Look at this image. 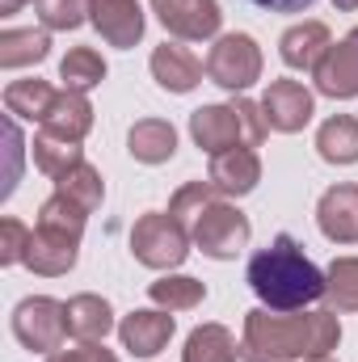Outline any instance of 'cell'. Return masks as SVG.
<instances>
[{"label": "cell", "mask_w": 358, "mask_h": 362, "mask_svg": "<svg viewBox=\"0 0 358 362\" xmlns=\"http://www.w3.org/2000/svg\"><path fill=\"white\" fill-rule=\"evenodd\" d=\"M342 341L337 312H270L253 308L245 312V337L241 358L245 362H308L329 358Z\"/></svg>", "instance_id": "obj_1"}, {"label": "cell", "mask_w": 358, "mask_h": 362, "mask_svg": "<svg viewBox=\"0 0 358 362\" xmlns=\"http://www.w3.org/2000/svg\"><path fill=\"white\" fill-rule=\"evenodd\" d=\"M245 278L270 312H304L308 303L325 299V274L316 270V262L304 253V245L291 232L274 236L266 249H258L249 257Z\"/></svg>", "instance_id": "obj_2"}, {"label": "cell", "mask_w": 358, "mask_h": 362, "mask_svg": "<svg viewBox=\"0 0 358 362\" xmlns=\"http://www.w3.org/2000/svg\"><path fill=\"white\" fill-rule=\"evenodd\" d=\"M266 131L270 127L262 118V101H249V97H236L228 105H198L190 114V135L211 156L228 148H258Z\"/></svg>", "instance_id": "obj_3"}, {"label": "cell", "mask_w": 358, "mask_h": 362, "mask_svg": "<svg viewBox=\"0 0 358 362\" xmlns=\"http://www.w3.org/2000/svg\"><path fill=\"white\" fill-rule=\"evenodd\" d=\"M131 253L148 270H178L190 253V232L169 211H148L131 228Z\"/></svg>", "instance_id": "obj_4"}, {"label": "cell", "mask_w": 358, "mask_h": 362, "mask_svg": "<svg viewBox=\"0 0 358 362\" xmlns=\"http://www.w3.org/2000/svg\"><path fill=\"white\" fill-rule=\"evenodd\" d=\"M207 76L228 93H245L262 81V47L249 34H219L207 55Z\"/></svg>", "instance_id": "obj_5"}, {"label": "cell", "mask_w": 358, "mask_h": 362, "mask_svg": "<svg viewBox=\"0 0 358 362\" xmlns=\"http://www.w3.org/2000/svg\"><path fill=\"white\" fill-rule=\"evenodd\" d=\"M13 337L34 354H59L68 337L64 303L51 295H30L13 308Z\"/></svg>", "instance_id": "obj_6"}, {"label": "cell", "mask_w": 358, "mask_h": 362, "mask_svg": "<svg viewBox=\"0 0 358 362\" xmlns=\"http://www.w3.org/2000/svg\"><path fill=\"white\" fill-rule=\"evenodd\" d=\"M249 236H253L249 219H245L232 202H224V198H215V202L198 215V223H194V232H190V240L198 245V253H207V257H215V262H232V257L249 245Z\"/></svg>", "instance_id": "obj_7"}, {"label": "cell", "mask_w": 358, "mask_h": 362, "mask_svg": "<svg viewBox=\"0 0 358 362\" xmlns=\"http://www.w3.org/2000/svg\"><path fill=\"white\" fill-rule=\"evenodd\" d=\"M152 13L181 42L219 38V25H224V13L215 0H152Z\"/></svg>", "instance_id": "obj_8"}, {"label": "cell", "mask_w": 358, "mask_h": 362, "mask_svg": "<svg viewBox=\"0 0 358 362\" xmlns=\"http://www.w3.org/2000/svg\"><path fill=\"white\" fill-rule=\"evenodd\" d=\"M312 114H316V97L299 81H270V89L262 93V118L270 131L295 135L312 122Z\"/></svg>", "instance_id": "obj_9"}, {"label": "cell", "mask_w": 358, "mask_h": 362, "mask_svg": "<svg viewBox=\"0 0 358 362\" xmlns=\"http://www.w3.org/2000/svg\"><path fill=\"white\" fill-rule=\"evenodd\" d=\"M89 21L97 25V34L118 47V51H131L139 38H144V8L139 0H89Z\"/></svg>", "instance_id": "obj_10"}, {"label": "cell", "mask_w": 358, "mask_h": 362, "mask_svg": "<svg viewBox=\"0 0 358 362\" xmlns=\"http://www.w3.org/2000/svg\"><path fill=\"white\" fill-rule=\"evenodd\" d=\"M312 76H316V93H325L333 101L358 97V25L342 42L329 47V55L321 59V68Z\"/></svg>", "instance_id": "obj_11"}, {"label": "cell", "mask_w": 358, "mask_h": 362, "mask_svg": "<svg viewBox=\"0 0 358 362\" xmlns=\"http://www.w3.org/2000/svg\"><path fill=\"white\" fill-rule=\"evenodd\" d=\"M173 329H178V325H173V316H169L165 308H139V312H131V316L118 320L122 350H131L135 358H152V354H161V350L169 346Z\"/></svg>", "instance_id": "obj_12"}, {"label": "cell", "mask_w": 358, "mask_h": 362, "mask_svg": "<svg viewBox=\"0 0 358 362\" xmlns=\"http://www.w3.org/2000/svg\"><path fill=\"white\" fill-rule=\"evenodd\" d=\"M316 223H321L325 240H333V245H358V185L354 181H342V185H333V189L321 194Z\"/></svg>", "instance_id": "obj_13"}, {"label": "cell", "mask_w": 358, "mask_h": 362, "mask_svg": "<svg viewBox=\"0 0 358 362\" xmlns=\"http://www.w3.org/2000/svg\"><path fill=\"white\" fill-rule=\"evenodd\" d=\"M207 181H211L224 198H245V194H253L258 181H262V160H258L253 148H228V152L211 156Z\"/></svg>", "instance_id": "obj_14"}, {"label": "cell", "mask_w": 358, "mask_h": 362, "mask_svg": "<svg viewBox=\"0 0 358 362\" xmlns=\"http://www.w3.org/2000/svg\"><path fill=\"white\" fill-rule=\"evenodd\" d=\"M329 47H333V34H329L325 21H299L278 38V55L295 72H316L321 59L329 55Z\"/></svg>", "instance_id": "obj_15"}, {"label": "cell", "mask_w": 358, "mask_h": 362, "mask_svg": "<svg viewBox=\"0 0 358 362\" xmlns=\"http://www.w3.org/2000/svg\"><path fill=\"white\" fill-rule=\"evenodd\" d=\"M202 72H207V64H198V55L185 51V47H178V42H165V47L152 51V76H156V85L165 93L198 89Z\"/></svg>", "instance_id": "obj_16"}, {"label": "cell", "mask_w": 358, "mask_h": 362, "mask_svg": "<svg viewBox=\"0 0 358 362\" xmlns=\"http://www.w3.org/2000/svg\"><path fill=\"white\" fill-rule=\"evenodd\" d=\"M42 131H47V135H59V139L81 144V139L93 131L89 97H85V93H76V89L55 93V101H51V110H47V118H42Z\"/></svg>", "instance_id": "obj_17"}, {"label": "cell", "mask_w": 358, "mask_h": 362, "mask_svg": "<svg viewBox=\"0 0 358 362\" xmlns=\"http://www.w3.org/2000/svg\"><path fill=\"white\" fill-rule=\"evenodd\" d=\"M127 152L139 165H165V160H173V152H178L173 122H165V118H139L127 131Z\"/></svg>", "instance_id": "obj_18"}, {"label": "cell", "mask_w": 358, "mask_h": 362, "mask_svg": "<svg viewBox=\"0 0 358 362\" xmlns=\"http://www.w3.org/2000/svg\"><path fill=\"white\" fill-rule=\"evenodd\" d=\"M64 320H68V337L76 341H101L114 329V308L101 295H72L64 303Z\"/></svg>", "instance_id": "obj_19"}, {"label": "cell", "mask_w": 358, "mask_h": 362, "mask_svg": "<svg viewBox=\"0 0 358 362\" xmlns=\"http://www.w3.org/2000/svg\"><path fill=\"white\" fill-rule=\"evenodd\" d=\"M76 257H81V245H76V240L47 236V232L34 228V236H30V253H25V266H30L34 274H42V278H59V274H68L72 266H76Z\"/></svg>", "instance_id": "obj_20"}, {"label": "cell", "mask_w": 358, "mask_h": 362, "mask_svg": "<svg viewBox=\"0 0 358 362\" xmlns=\"http://www.w3.org/2000/svg\"><path fill=\"white\" fill-rule=\"evenodd\" d=\"M316 152L325 165H358V118L333 114L316 131Z\"/></svg>", "instance_id": "obj_21"}, {"label": "cell", "mask_w": 358, "mask_h": 362, "mask_svg": "<svg viewBox=\"0 0 358 362\" xmlns=\"http://www.w3.org/2000/svg\"><path fill=\"white\" fill-rule=\"evenodd\" d=\"M51 55V34L47 30H0V68H25V64H42Z\"/></svg>", "instance_id": "obj_22"}, {"label": "cell", "mask_w": 358, "mask_h": 362, "mask_svg": "<svg viewBox=\"0 0 358 362\" xmlns=\"http://www.w3.org/2000/svg\"><path fill=\"white\" fill-rule=\"evenodd\" d=\"M85 223H89V211L76 206V202L64 198V194H51V198L38 206V232H47V236H64V240H76V245H81Z\"/></svg>", "instance_id": "obj_23"}, {"label": "cell", "mask_w": 358, "mask_h": 362, "mask_svg": "<svg viewBox=\"0 0 358 362\" xmlns=\"http://www.w3.org/2000/svg\"><path fill=\"white\" fill-rule=\"evenodd\" d=\"M30 156H34V165L47 173L51 181H59L64 173H72L76 165H85V152H81V144H72V139H59V135H47V131H38L34 135V144H30Z\"/></svg>", "instance_id": "obj_24"}, {"label": "cell", "mask_w": 358, "mask_h": 362, "mask_svg": "<svg viewBox=\"0 0 358 362\" xmlns=\"http://www.w3.org/2000/svg\"><path fill=\"white\" fill-rule=\"evenodd\" d=\"M236 358H241L236 337L224 325H198L185 337V350H181V362H236Z\"/></svg>", "instance_id": "obj_25"}, {"label": "cell", "mask_w": 358, "mask_h": 362, "mask_svg": "<svg viewBox=\"0 0 358 362\" xmlns=\"http://www.w3.org/2000/svg\"><path fill=\"white\" fill-rule=\"evenodd\" d=\"M148 299L156 308H165V312H190V308H198L207 299V286L198 278H190V274H165V278H156L148 286Z\"/></svg>", "instance_id": "obj_26"}, {"label": "cell", "mask_w": 358, "mask_h": 362, "mask_svg": "<svg viewBox=\"0 0 358 362\" xmlns=\"http://www.w3.org/2000/svg\"><path fill=\"white\" fill-rule=\"evenodd\" d=\"M51 101H55V89L47 85V81H38V76H30V81H13L8 89H4V110L13 114V118H25V122H42L47 118V110H51Z\"/></svg>", "instance_id": "obj_27"}, {"label": "cell", "mask_w": 358, "mask_h": 362, "mask_svg": "<svg viewBox=\"0 0 358 362\" xmlns=\"http://www.w3.org/2000/svg\"><path fill=\"white\" fill-rule=\"evenodd\" d=\"M59 81H64V89H76V93L97 89L105 81V59L93 47H72L59 59Z\"/></svg>", "instance_id": "obj_28"}, {"label": "cell", "mask_w": 358, "mask_h": 362, "mask_svg": "<svg viewBox=\"0 0 358 362\" xmlns=\"http://www.w3.org/2000/svg\"><path fill=\"white\" fill-rule=\"evenodd\" d=\"M325 299L333 312H358V257H337L325 270Z\"/></svg>", "instance_id": "obj_29"}, {"label": "cell", "mask_w": 358, "mask_h": 362, "mask_svg": "<svg viewBox=\"0 0 358 362\" xmlns=\"http://www.w3.org/2000/svg\"><path fill=\"white\" fill-rule=\"evenodd\" d=\"M55 194L72 198L76 206H85V211L93 215V211L101 206V198H105V181H101V173L85 160V165H76L72 173H64V177L55 181Z\"/></svg>", "instance_id": "obj_30"}, {"label": "cell", "mask_w": 358, "mask_h": 362, "mask_svg": "<svg viewBox=\"0 0 358 362\" xmlns=\"http://www.w3.org/2000/svg\"><path fill=\"white\" fill-rule=\"evenodd\" d=\"M215 198H219V189H215L211 181H185V185H181L178 194L169 198V215L178 219L181 228H185V232H194L198 215H202V211H207V206H211Z\"/></svg>", "instance_id": "obj_31"}, {"label": "cell", "mask_w": 358, "mask_h": 362, "mask_svg": "<svg viewBox=\"0 0 358 362\" xmlns=\"http://www.w3.org/2000/svg\"><path fill=\"white\" fill-rule=\"evenodd\" d=\"M42 30H76L89 17V0H38Z\"/></svg>", "instance_id": "obj_32"}, {"label": "cell", "mask_w": 358, "mask_h": 362, "mask_svg": "<svg viewBox=\"0 0 358 362\" xmlns=\"http://www.w3.org/2000/svg\"><path fill=\"white\" fill-rule=\"evenodd\" d=\"M30 236H34V232H30L21 219H13V215H8V219H0V262H4V266H17V262L25 266Z\"/></svg>", "instance_id": "obj_33"}, {"label": "cell", "mask_w": 358, "mask_h": 362, "mask_svg": "<svg viewBox=\"0 0 358 362\" xmlns=\"http://www.w3.org/2000/svg\"><path fill=\"white\" fill-rule=\"evenodd\" d=\"M4 144H8V173H4V189H0V198H8V194L17 189V177H21V148H25V139H21V131H17L13 118L4 122Z\"/></svg>", "instance_id": "obj_34"}, {"label": "cell", "mask_w": 358, "mask_h": 362, "mask_svg": "<svg viewBox=\"0 0 358 362\" xmlns=\"http://www.w3.org/2000/svg\"><path fill=\"white\" fill-rule=\"evenodd\" d=\"M47 362H118L101 341H81L76 350H59V354H47Z\"/></svg>", "instance_id": "obj_35"}, {"label": "cell", "mask_w": 358, "mask_h": 362, "mask_svg": "<svg viewBox=\"0 0 358 362\" xmlns=\"http://www.w3.org/2000/svg\"><path fill=\"white\" fill-rule=\"evenodd\" d=\"M249 4L270 8V13H304V8H312L316 0H249Z\"/></svg>", "instance_id": "obj_36"}, {"label": "cell", "mask_w": 358, "mask_h": 362, "mask_svg": "<svg viewBox=\"0 0 358 362\" xmlns=\"http://www.w3.org/2000/svg\"><path fill=\"white\" fill-rule=\"evenodd\" d=\"M21 4H30V0H0V13H4V17H8V13H17V8H21Z\"/></svg>", "instance_id": "obj_37"}, {"label": "cell", "mask_w": 358, "mask_h": 362, "mask_svg": "<svg viewBox=\"0 0 358 362\" xmlns=\"http://www.w3.org/2000/svg\"><path fill=\"white\" fill-rule=\"evenodd\" d=\"M333 4H337L342 13H354V8H358V0H333Z\"/></svg>", "instance_id": "obj_38"}, {"label": "cell", "mask_w": 358, "mask_h": 362, "mask_svg": "<svg viewBox=\"0 0 358 362\" xmlns=\"http://www.w3.org/2000/svg\"><path fill=\"white\" fill-rule=\"evenodd\" d=\"M308 362H337V358H333V354H329V358H308Z\"/></svg>", "instance_id": "obj_39"}]
</instances>
